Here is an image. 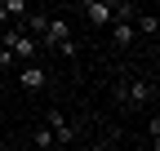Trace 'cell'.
Segmentation results:
<instances>
[{"label": "cell", "mask_w": 160, "mask_h": 151, "mask_svg": "<svg viewBox=\"0 0 160 151\" xmlns=\"http://www.w3.org/2000/svg\"><path fill=\"white\" fill-rule=\"evenodd\" d=\"M85 18H89L93 27L107 31V22H111V0H85Z\"/></svg>", "instance_id": "cell-7"}, {"label": "cell", "mask_w": 160, "mask_h": 151, "mask_svg": "<svg viewBox=\"0 0 160 151\" xmlns=\"http://www.w3.org/2000/svg\"><path fill=\"white\" fill-rule=\"evenodd\" d=\"M151 98H156V85L129 67V71H125V107H147Z\"/></svg>", "instance_id": "cell-2"}, {"label": "cell", "mask_w": 160, "mask_h": 151, "mask_svg": "<svg viewBox=\"0 0 160 151\" xmlns=\"http://www.w3.org/2000/svg\"><path fill=\"white\" fill-rule=\"evenodd\" d=\"M0 45H5L18 62H36V53H40V40H36L31 31H22L18 22H5V27H0Z\"/></svg>", "instance_id": "cell-1"}, {"label": "cell", "mask_w": 160, "mask_h": 151, "mask_svg": "<svg viewBox=\"0 0 160 151\" xmlns=\"http://www.w3.org/2000/svg\"><path fill=\"white\" fill-rule=\"evenodd\" d=\"M107 31H111V45H116V49H129L133 36H138V31H133V18H111Z\"/></svg>", "instance_id": "cell-6"}, {"label": "cell", "mask_w": 160, "mask_h": 151, "mask_svg": "<svg viewBox=\"0 0 160 151\" xmlns=\"http://www.w3.org/2000/svg\"><path fill=\"white\" fill-rule=\"evenodd\" d=\"M45 124L53 129L58 147H67V142H80V124H76V120H67L62 111H45Z\"/></svg>", "instance_id": "cell-3"}, {"label": "cell", "mask_w": 160, "mask_h": 151, "mask_svg": "<svg viewBox=\"0 0 160 151\" xmlns=\"http://www.w3.org/2000/svg\"><path fill=\"white\" fill-rule=\"evenodd\" d=\"M0 9H5L9 18H22V13H27L31 5H27V0H0Z\"/></svg>", "instance_id": "cell-10"}, {"label": "cell", "mask_w": 160, "mask_h": 151, "mask_svg": "<svg viewBox=\"0 0 160 151\" xmlns=\"http://www.w3.org/2000/svg\"><path fill=\"white\" fill-rule=\"evenodd\" d=\"M31 147H40V151H49V147H58V138H53V129L49 124H40V129H31V138H27Z\"/></svg>", "instance_id": "cell-9"}, {"label": "cell", "mask_w": 160, "mask_h": 151, "mask_svg": "<svg viewBox=\"0 0 160 151\" xmlns=\"http://www.w3.org/2000/svg\"><path fill=\"white\" fill-rule=\"evenodd\" d=\"M18 85H22L27 93H36V89H45V85H49V71H45V67H36V62H18Z\"/></svg>", "instance_id": "cell-5"}, {"label": "cell", "mask_w": 160, "mask_h": 151, "mask_svg": "<svg viewBox=\"0 0 160 151\" xmlns=\"http://www.w3.org/2000/svg\"><path fill=\"white\" fill-rule=\"evenodd\" d=\"M133 31H138V36H156V31H160V18H156V9H147V13H133Z\"/></svg>", "instance_id": "cell-8"}, {"label": "cell", "mask_w": 160, "mask_h": 151, "mask_svg": "<svg viewBox=\"0 0 160 151\" xmlns=\"http://www.w3.org/2000/svg\"><path fill=\"white\" fill-rule=\"evenodd\" d=\"M67 36H76V31H71V18L53 13L49 22H45V31H40V49H53L58 40H67Z\"/></svg>", "instance_id": "cell-4"}, {"label": "cell", "mask_w": 160, "mask_h": 151, "mask_svg": "<svg viewBox=\"0 0 160 151\" xmlns=\"http://www.w3.org/2000/svg\"><path fill=\"white\" fill-rule=\"evenodd\" d=\"M147 142H151V151L160 147V120H156V116H151V129H147Z\"/></svg>", "instance_id": "cell-11"}]
</instances>
